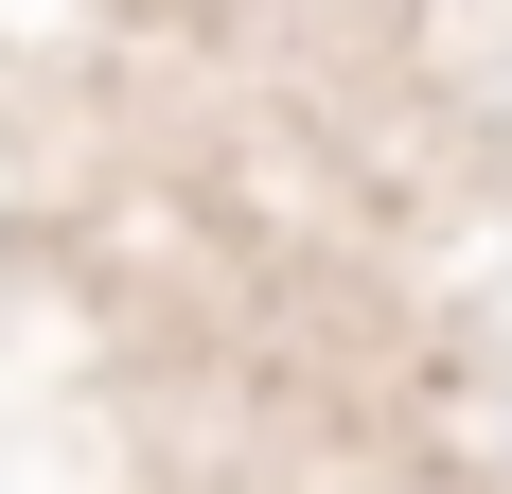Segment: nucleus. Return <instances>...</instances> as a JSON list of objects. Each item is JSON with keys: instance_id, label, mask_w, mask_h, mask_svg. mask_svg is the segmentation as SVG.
<instances>
[]
</instances>
